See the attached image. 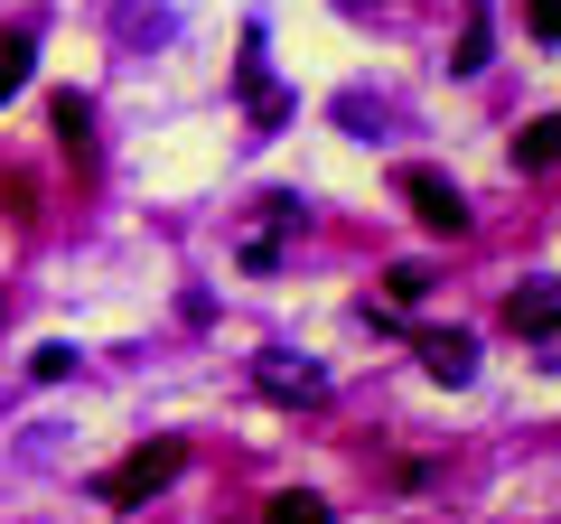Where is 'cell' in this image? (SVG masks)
Wrapping results in <instances>:
<instances>
[{
  "label": "cell",
  "instance_id": "cell-1",
  "mask_svg": "<svg viewBox=\"0 0 561 524\" xmlns=\"http://www.w3.org/2000/svg\"><path fill=\"white\" fill-rule=\"evenodd\" d=\"M179 468H187V441H140L122 468H103V478H94V497H103V505H150Z\"/></svg>",
  "mask_w": 561,
  "mask_h": 524
},
{
  "label": "cell",
  "instance_id": "cell-2",
  "mask_svg": "<svg viewBox=\"0 0 561 524\" xmlns=\"http://www.w3.org/2000/svg\"><path fill=\"white\" fill-rule=\"evenodd\" d=\"M393 197L412 206L431 235H468V197H459V179H440V169H421V160H402L393 169Z\"/></svg>",
  "mask_w": 561,
  "mask_h": 524
},
{
  "label": "cell",
  "instance_id": "cell-3",
  "mask_svg": "<svg viewBox=\"0 0 561 524\" xmlns=\"http://www.w3.org/2000/svg\"><path fill=\"white\" fill-rule=\"evenodd\" d=\"M505 328H515V338H534L542 356H552V338H561V300H552V282H524L515 300H505Z\"/></svg>",
  "mask_w": 561,
  "mask_h": 524
},
{
  "label": "cell",
  "instance_id": "cell-4",
  "mask_svg": "<svg viewBox=\"0 0 561 524\" xmlns=\"http://www.w3.org/2000/svg\"><path fill=\"white\" fill-rule=\"evenodd\" d=\"M421 365H431L440 384H468L478 375V338H459V328H449V338H421Z\"/></svg>",
  "mask_w": 561,
  "mask_h": 524
},
{
  "label": "cell",
  "instance_id": "cell-5",
  "mask_svg": "<svg viewBox=\"0 0 561 524\" xmlns=\"http://www.w3.org/2000/svg\"><path fill=\"white\" fill-rule=\"evenodd\" d=\"M262 394H280V403H319V394H328V375H319V365L272 356V365H262Z\"/></svg>",
  "mask_w": 561,
  "mask_h": 524
},
{
  "label": "cell",
  "instance_id": "cell-6",
  "mask_svg": "<svg viewBox=\"0 0 561 524\" xmlns=\"http://www.w3.org/2000/svg\"><path fill=\"white\" fill-rule=\"evenodd\" d=\"M47 122H57V141H66V150L94 141V103H84V94H57V103H47Z\"/></svg>",
  "mask_w": 561,
  "mask_h": 524
},
{
  "label": "cell",
  "instance_id": "cell-7",
  "mask_svg": "<svg viewBox=\"0 0 561 524\" xmlns=\"http://www.w3.org/2000/svg\"><path fill=\"white\" fill-rule=\"evenodd\" d=\"M486 66V0H468V20H459V57H449V76H478Z\"/></svg>",
  "mask_w": 561,
  "mask_h": 524
},
{
  "label": "cell",
  "instance_id": "cell-8",
  "mask_svg": "<svg viewBox=\"0 0 561 524\" xmlns=\"http://www.w3.org/2000/svg\"><path fill=\"white\" fill-rule=\"evenodd\" d=\"M272 524H328V497H309V487H290V497H272Z\"/></svg>",
  "mask_w": 561,
  "mask_h": 524
},
{
  "label": "cell",
  "instance_id": "cell-9",
  "mask_svg": "<svg viewBox=\"0 0 561 524\" xmlns=\"http://www.w3.org/2000/svg\"><path fill=\"white\" fill-rule=\"evenodd\" d=\"M515 169H552V122H524L515 132Z\"/></svg>",
  "mask_w": 561,
  "mask_h": 524
},
{
  "label": "cell",
  "instance_id": "cell-10",
  "mask_svg": "<svg viewBox=\"0 0 561 524\" xmlns=\"http://www.w3.org/2000/svg\"><path fill=\"white\" fill-rule=\"evenodd\" d=\"M20 84H28V38H10V47H0V103L20 94Z\"/></svg>",
  "mask_w": 561,
  "mask_h": 524
},
{
  "label": "cell",
  "instance_id": "cell-11",
  "mask_svg": "<svg viewBox=\"0 0 561 524\" xmlns=\"http://www.w3.org/2000/svg\"><path fill=\"white\" fill-rule=\"evenodd\" d=\"M28 375H38V384H66V375H76V346H38V356H28Z\"/></svg>",
  "mask_w": 561,
  "mask_h": 524
},
{
  "label": "cell",
  "instance_id": "cell-12",
  "mask_svg": "<svg viewBox=\"0 0 561 524\" xmlns=\"http://www.w3.org/2000/svg\"><path fill=\"white\" fill-rule=\"evenodd\" d=\"M383 282H393V300H402V309H412V300H421V291H431V272H421V262H393V272H383Z\"/></svg>",
  "mask_w": 561,
  "mask_h": 524
},
{
  "label": "cell",
  "instance_id": "cell-13",
  "mask_svg": "<svg viewBox=\"0 0 561 524\" xmlns=\"http://www.w3.org/2000/svg\"><path fill=\"white\" fill-rule=\"evenodd\" d=\"M524 29H534V38L552 47V38H561V0H524Z\"/></svg>",
  "mask_w": 561,
  "mask_h": 524
}]
</instances>
